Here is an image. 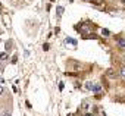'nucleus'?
<instances>
[{
	"mask_svg": "<svg viewBox=\"0 0 125 116\" xmlns=\"http://www.w3.org/2000/svg\"><path fill=\"white\" fill-rule=\"evenodd\" d=\"M65 43H66V44H69V46H72V47H77V41H75L74 38H66V40H65Z\"/></svg>",
	"mask_w": 125,
	"mask_h": 116,
	"instance_id": "f257e3e1",
	"label": "nucleus"
},
{
	"mask_svg": "<svg viewBox=\"0 0 125 116\" xmlns=\"http://www.w3.org/2000/svg\"><path fill=\"white\" fill-rule=\"evenodd\" d=\"M91 91H94V93H100V91H102V87H100L99 84H94V87H93Z\"/></svg>",
	"mask_w": 125,
	"mask_h": 116,
	"instance_id": "f03ea898",
	"label": "nucleus"
},
{
	"mask_svg": "<svg viewBox=\"0 0 125 116\" xmlns=\"http://www.w3.org/2000/svg\"><path fill=\"white\" fill-rule=\"evenodd\" d=\"M118 46H119V48H125V38H121L118 41Z\"/></svg>",
	"mask_w": 125,
	"mask_h": 116,
	"instance_id": "7ed1b4c3",
	"label": "nucleus"
},
{
	"mask_svg": "<svg viewBox=\"0 0 125 116\" xmlns=\"http://www.w3.org/2000/svg\"><path fill=\"white\" fill-rule=\"evenodd\" d=\"M62 13H63V8H62V6H57V16L60 18V16H62Z\"/></svg>",
	"mask_w": 125,
	"mask_h": 116,
	"instance_id": "20e7f679",
	"label": "nucleus"
},
{
	"mask_svg": "<svg viewBox=\"0 0 125 116\" xmlns=\"http://www.w3.org/2000/svg\"><path fill=\"white\" fill-rule=\"evenodd\" d=\"M8 59V53H0V60H6Z\"/></svg>",
	"mask_w": 125,
	"mask_h": 116,
	"instance_id": "39448f33",
	"label": "nucleus"
},
{
	"mask_svg": "<svg viewBox=\"0 0 125 116\" xmlns=\"http://www.w3.org/2000/svg\"><path fill=\"white\" fill-rule=\"evenodd\" d=\"M93 87H94L93 82H87V84H85V88H87V90H93Z\"/></svg>",
	"mask_w": 125,
	"mask_h": 116,
	"instance_id": "423d86ee",
	"label": "nucleus"
},
{
	"mask_svg": "<svg viewBox=\"0 0 125 116\" xmlns=\"http://www.w3.org/2000/svg\"><path fill=\"white\" fill-rule=\"evenodd\" d=\"M102 34H103L104 37H109V31H107V29H103V31H102Z\"/></svg>",
	"mask_w": 125,
	"mask_h": 116,
	"instance_id": "0eeeda50",
	"label": "nucleus"
},
{
	"mask_svg": "<svg viewBox=\"0 0 125 116\" xmlns=\"http://www.w3.org/2000/svg\"><path fill=\"white\" fill-rule=\"evenodd\" d=\"M121 75H122V77H124V78H125V66H124V68H122V69H121Z\"/></svg>",
	"mask_w": 125,
	"mask_h": 116,
	"instance_id": "6e6552de",
	"label": "nucleus"
},
{
	"mask_svg": "<svg viewBox=\"0 0 125 116\" xmlns=\"http://www.w3.org/2000/svg\"><path fill=\"white\" fill-rule=\"evenodd\" d=\"M43 50H49V44H44L43 46Z\"/></svg>",
	"mask_w": 125,
	"mask_h": 116,
	"instance_id": "1a4fd4ad",
	"label": "nucleus"
},
{
	"mask_svg": "<svg viewBox=\"0 0 125 116\" xmlns=\"http://www.w3.org/2000/svg\"><path fill=\"white\" fill-rule=\"evenodd\" d=\"M3 93V87H0V94H2Z\"/></svg>",
	"mask_w": 125,
	"mask_h": 116,
	"instance_id": "9d476101",
	"label": "nucleus"
},
{
	"mask_svg": "<svg viewBox=\"0 0 125 116\" xmlns=\"http://www.w3.org/2000/svg\"><path fill=\"white\" fill-rule=\"evenodd\" d=\"M3 116H10V113H5V115H3Z\"/></svg>",
	"mask_w": 125,
	"mask_h": 116,
	"instance_id": "9b49d317",
	"label": "nucleus"
},
{
	"mask_svg": "<svg viewBox=\"0 0 125 116\" xmlns=\"http://www.w3.org/2000/svg\"><path fill=\"white\" fill-rule=\"evenodd\" d=\"M2 71H3V66H2V65H0V72H2Z\"/></svg>",
	"mask_w": 125,
	"mask_h": 116,
	"instance_id": "f8f14e48",
	"label": "nucleus"
},
{
	"mask_svg": "<svg viewBox=\"0 0 125 116\" xmlns=\"http://www.w3.org/2000/svg\"><path fill=\"white\" fill-rule=\"evenodd\" d=\"M85 116H93V115H85Z\"/></svg>",
	"mask_w": 125,
	"mask_h": 116,
	"instance_id": "ddd939ff",
	"label": "nucleus"
},
{
	"mask_svg": "<svg viewBox=\"0 0 125 116\" xmlns=\"http://www.w3.org/2000/svg\"><path fill=\"white\" fill-rule=\"evenodd\" d=\"M124 62H125V56H124Z\"/></svg>",
	"mask_w": 125,
	"mask_h": 116,
	"instance_id": "4468645a",
	"label": "nucleus"
},
{
	"mask_svg": "<svg viewBox=\"0 0 125 116\" xmlns=\"http://www.w3.org/2000/svg\"><path fill=\"white\" fill-rule=\"evenodd\" d=\"M96 3H97V0H96Z\"/></svg>",
	"mask_w": 125,
	"mask_h": 116,
	"instance_id": "2eb2a0df",
	"label": "nucleus"
}]
</instances>
